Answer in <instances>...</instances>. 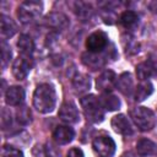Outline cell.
Listing matches in <instances>:
<instances>
[{
    "label": "cell",
    "mask_w": 157,
    "mask_h": 157,
    "mask_svg": "<svg viewBox=\"0 0 157 157\" xmlns=\"http://www.w3.org/2000/svg\"><path fill=\"white\" fill-rule=\"evenodd\" d=\"M56 93L52 85L40 83L33 93V105L39 113H50L55 108Z\"/></svg>",
    "instance_id": "1"
},
{
    "label": "cell",
    "mask_w": 157,
    "mask_h": 157,
    "mask_svg": "<svg viewBox=\"0 0 157 157\" xmlns=\"http://www.w3.org/2000/svg\"><path fill=\"white\" fill-rule=\"evenodd\" d=\"M81 107L83 109V113H85L87 120H90L91 123L98 124L103 120L104 110H103L99 98H97L96 96L88 94V96H85L83 98H81Z\"/></svg>",
    "instance_id": "2"
},
{
    "label": "cell",
    "mask_w": 157,
    "mask_h": 157,
    "mask_svg": "<svg viewBox=\"0 0 157 157\" xmlns=\"http://www.w3.org/2000/svg\"><path fill=\"white\" fill-rule=\"evenodd\" d=\"M130 115L136 126L142 131H148L153 129L157 121L155 113L146 107H136L131 110Z\"/></svg>",
    "instance_id": "3"
},
{
    "label": "cell",
    "mask_w": 157,
    "mask_h": 157,
    "mask_svg": "<svg viewBox=\"0 0 157 157\" xmlns=\"http://www.w3.org/2000/svg\"><path fill=\"white\" fill-rule=\"evenodd\" d=\"M43 4L36 0L23 1L17 9V17L22 23H29L34 21L42 13Z\"/></svg>",
    "instance_id": "4"
},
{
    "label": "cell",
    "mask_w": 157,
    "mask_h": 157,
    "mask_svg": "<svg viewBox=\"0 0 157 157\" xmlns=\"http://www.w3.org/2000/svg\"><path fill=\"white\" fill-rule=\"evenodd\" d=\"M93 150L99 157H112L115 152V142L108 135H99L93 140Z\"/></svg>",
    "instance_id": "5"
},
{
    "label": "cell",
    "mask_w": 157,
    "mask_h": 157,
    "mask_svg": "<svg viewBox=\"0 0 157 157\" xmlns=\"http://www.w3.org/2000/svg\"><path fill=\"white\" fill-rule=\"evenodd\" d=\"M107 44H108V36L102 31L93 32L86 39V47H87L88 52H91V53L103 52V49H105Z\"/></svg>",
    "instance_id": "6"
},
{
    "label": "cell",
    "mask_w": 157,
    "mask_h": 157,
    "mask_svg": "<svg viewBox=\"0 0 157 157\" xmlns=\"http://www.w3.org/2000/svg\"><path fill=\"white\" fill-rule=\"evenodd\" d=\"M136 75L141 81H147V78L157 75V60L153 58H148L145 61L140 63L136 66Z\"/></svg>",
    "instance_id": "7"
},
{
    "label": "cell",
    "mask_w": 157,
    "mask_h": 157,
    "mask_svg": "<svg viewBox=\"0 0 157 157\" xmlns=\"http://www.w3.org/2000/svg\"><path fill=\"white\" fill-rule=\"evenodd\" d=\"M32 69V61L27 56H18L12 64V74L17 80H23Z\"/></svg>",
    "instance_id": "8"
},
{
    "label": "cell",
    "mask_w": 157,
    "mask_h": 157,
    "mask_svg": "<svg viewBox=\"0 0 157 157\" xmlns=\"http://www.w3.org/2000/svg\"><path fill=\"white\" fill-rule=\"evenodd\" d=\"M115 83H117V76L114 71L105 70L97 78V90H99L102 93H109L114 88Z\"/></svg>",
    "instance_id": "9"
},
{
    "label": "cell",
    "mask_w": 157,
    "mask_h": 157,
    "mask_svg": "<svg viewBox=\"0 0 157 157\" xmlns=\"http://www.w3.org/2000/svg\"><path fill=\"white\" fill-rule=\"evenodd\" d=\"M59 118L66 124H75L80 119L76 105L71 102H65L59 109Z\"/></svg>",
    "instance_id": "10"
},
{
    "label": "cell",
    "mask_w": 157,
    "mask_h": 157,
    "mask_svg": "<svg viewBox=\"0 0 157 157\" xmlns=\"http://www.w3.org/2000/svg\"><path fill=\"white\" fill-rule=\"evenodd\" d=\"M108 55H104L101 53H91V52H86L82 54V63L88 66L90 69L92 70H97L99 67H102L105 61H107V58Z\"/></svg>",
    "instance_id": "11"
},
{
    "label": "cell",
    "mask_w": 157,
    "mask_h": 157,
    "mask_svg": "<svg viewBox=\"0 0 157 157\" xmlns=\"http://www.w3.org/2000/svg\"><path fill=\"white\" fill-rule=\"evenodd\" d=\"M44 22L48 27L53 28V29H65L69 26V20L67 17L61 13V12H50L49 15L45 16Z\"/></svg>",
    "instance_id": "12"
},
{
    "label": "cell",
    "mask_w": 157,
    "mask_h": 157,
    "mask_svg": "<svg viewBox=\"0 0 157 157\" xmlns=\"http://www.w3.org/2000/svg\"><path fill=\"white\" fill-rule=\"evenodd\" d=\"M110 124H112L113 130L118 134H121V135H131L132 134L131 123L124 114H118V115L113 117Z\"/></svg>",
    "instance_id": "13"
},
{
    "label": "cell",
    "mask_w": 157,
    "mask_h": 157,
    "mask_svg": "<svg viewBox=\"0 0 157 157\" xmlns=\"http://www.w3.org/2000/svg\"><path fill=\"white\" fill-rule=\"evenodd\" d=\"M74 136H75V132H74L72 128H70L69 125L56 126V129L53 132L54 141L58 145H66V144L71 142L72 139H74Z\"/></svg>",
    "instance_id": "14"
},
{
    "label": "cell",
    "mask_w": 157,
    "mask_h": 157,
    "mask_svg": "<svg viewBox=\"0 0 157 157\" xmlns=\"http://www.w3.org/2000/svg\"><path fill=\"white\" fill-rule=\"evenodd\" d=\"M25 99V91L20 86H11L5 93V101L9 105H20Z\"/></svg>",
    "instance_id": "15"
},
{
    "label": "cell",
    "mask_w": 157,
    "mask_h": 157,
    "mask_svg": "<svg viewBox=\"0 0 157 157\" xmlns=\"http://www.w3.org/2000/svg\"><path fill=\"white\" fill-rule=\"evenodd\" d=\"M115 85H117L118 90H119L123 94H125V96L131 94L132 91H134V80H132V77H131V75H130L129 72L121 74V75L117 78V83H115Z\"/></svg>",
    "instance_id": "16"
},
{
    "label": "cell",
    "mask_w": 157,
    "mask_h": 157,
    "mask_svg": "<svg viewBox=\"0 0 157 157\" xmlns=\"http://www.w3.org/2000/svg\"><path fill=\"white\" fill-rule=\"evenodd\" d=\"M157 146L153 141L148 140V139H141L140 141H137L136 144V151L140 156L146 157V156H151L156 152Z\"/></svg>",
    "instance_id": "17"
},
{
    "label": "cell",
    "mask_w": 157,
    "mask_h": 157,
    "mask_svg": "<svg viewBox=\"0 0 157 157\" xmlns=\"http://www.w3.org/2000/svg\"><path fill=\"white\" fill-rule=\"evenodd\" d=\"M0 23H1L0 29H1V36H2V38H10V37H12V36L16 33L17 27H16L15 22H13L10 17H7V16H5V15H1V17H0Z\"/></svg>",
    "instance_id": "18"
},
{
    "label": "cell",
    "mask_w": 157,
    "mask_h": 157,
    "mask_svg": "<svg viewBox=\"0 0 157 157\" xmlns=\"http://www.w3.org/2000/svg\"><path fill=\"white\" fill-rule=\"evenodd\" d=\"M153 92V86L150 81H142L135 90V101L136 102H142L145 101L148 96H151V93Z\"/></svg>",
    "instance_id": "19"
},
{
    "label": "cell",
    "mask_w": 157,
    "mask_h": 157,
    "mask_svg": "<svg viewBox=\"0 0 157 157\" xmlns=\"http://www.w3.org/2000/svg\"><path fill=\"white\" fill-rule=\"evenodd\" d=\"M72 86L76 90V92H87L91 87V78L85 74H77L72 78Z\"/></svg>",
    "instance_id": "20"
},
{
    "label": "cell",
    "mask_w": 157,
    "mask_h": 157,
    "mask_svg": "<svg viewBox=\"0 0 157 157\" xmlns=\"http://www.w3.org/2000/svg\"><path fill=\"white\" fill-rule=\"evenodd\" d=\"M101 104L104 109L112 112V110H117L120 108V101L117 96L112 94V93H103L102 97L99 98Z\"/></svg>",
    "instance_id": "21"
},
{
    "label": "cell",
    "mask_w": 157,
    "mask_h": 157,
    "mask_svg": "<svg viewBox=\"0 0 157 157\" xmlns=\"http://www.w3.org/2000/svg\"><path fill=\"white\" fill-rule=\"evenodd\" d=\"M17 47L18 49L26 54V55H29L33 53V49H34V43L32 40V38L28 36V34H21L18 40H17Z\"/></svg>",
    "instance_id": "22"
},
{
    "label": "cell",
    "mask_w": 157,
    "mask_h": 157,
    "mask_svg": "<svg viewBox=\"0 0 157 157\" xmlns=\"http://www.w3.org/2000/svg\"><path fill=\"white\" fill-rule=\"evenodd\" d=\"M120 22L125 28H134L139 23V16L134 11H125L120 17Z\"/></svg>",
    "instance_id": "23"
},
{
    "label": "cell",
    "mask_w": 157,
    "mask_h": 157,
    "mask_svg": "<svg viewBox=\"0 0 157 157\" xmlns=\"http://www.w3.org/2000/svg\"><path fill=\"white\" fill-rule=\"evenodd\" d=\"M16 119L21 125H28L32 120V114L28 107L20 105L16 110Z\"/></svg>",
    "instance_id": "24"
},
{
    "label": "cell",
    "mask_w": 157,
    "mask_h": 157,
    "mask_svg": "<svg viewBox=\"0 0 157 157\" xmlns=\"http://www.w3.org/2000/svg\"><path fill=\"white\" fill-rule=\"evenodd\" d=\"M75 12L80 18H88L92 15V6L87 2H76L75 4Z\"/></svg>",
    "instance_id": "25"
},
{
    "label": "cell",
    "mask_w": 157,
    "mask_h": 157,
    "mask_svg": "<svg viewBox=\"0 0 157 157\" xmlns=\"http://www.w3.org/2000/svg\"><path fill=\"white\" fill-rule=\"evenodd\" d=\"M1 157H23V153H22V151H20L16 147L4 145L2 151H1Z\"/></svg>",
    "instance_id": "26"
},
{
    "label": "cell",
    "mask_w": 157,
    "mask_h": 157,
    "mask_svg": "<svg viewBox=\"0 0 157 157\" xmlns=\"http://www.w3.org/2000/svg\"><path fill=\"white\" fill-rule=\"evenodd\" d=\"M1 58H2V66H6V64L11 59V50L5 42L1 43Z\"/></svg>",
    "instance_id": "27"
},
{
    "label": "cell",
    "mask_w": 157,
    "mask_h": 157,
    "mask_svg": "<svg viewBox=\"0 0 157 157\" xmlns=\"http://www.w3.org/2000/svg\"><path fill=\"white\" fill-rule=\"evenodd\" d=\"M12 123V119H11V113L7 110V109H2L1 112V125H2V129H7Z\"/></svg>",
    "instance_id": "28"
},
{
    "label": "cell",
    "mask_w": 157,
    "mask_h": 157,
    "mask_svg": "<svg viewBox=\"0 0 157 157\" xmlns=\"http://www.w3.org/2000/svg\"><path fill=\"white\" fill-rule=\"evenodd\" d=\"M44 152H45V157H59V152L56 151V148L52 144H47L45 145Z\"/></svg>",
    "instance_id": "29"
},
{
    "label": "cell",
    "mask_w": 157,
    "mask_h": 157,
    "mask_svg": "<svg viewBox=\"0 0 157 157\" xmlns=\"http://www.w3.org/2000/svg\"><path fill=\"white\" fill-rule=\"evenodd\" d=\"M66 157H85V156H83V152H82L80 148L74 147V148L69 150V152H67V156H66Z\"/></svg>",
    "instance_id": "30"
}]
</instances>
